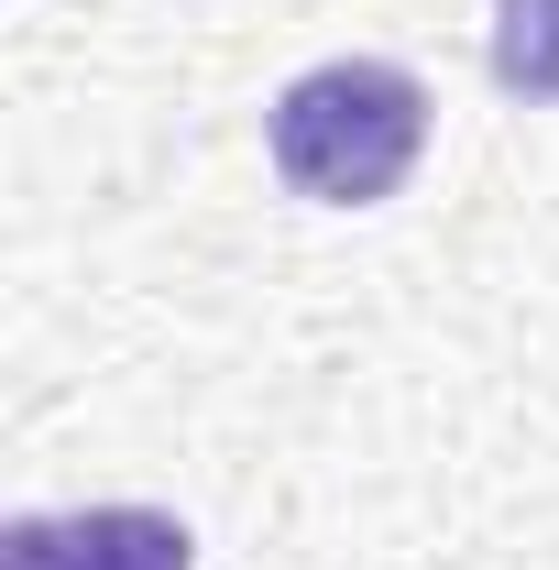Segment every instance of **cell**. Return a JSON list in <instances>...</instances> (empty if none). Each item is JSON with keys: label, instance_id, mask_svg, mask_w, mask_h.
Segmentation results:
<instances>
[{"label": "cell", "instance_id": "cell-1", "mask_svg": "<svg viewBox=\"0 0 559 570\" xmlns=\"http://www.w3.org/2000/svg\"><path fill=\"white\" fill-rule=\"evenodd\" d=\"M275 176L318 209H373L406 187V165L428 154V88L384 56H330L275 99Z\"/></svg>", "mask_w": 559, "mask_h": 570}, {"label": "cell", "instance_id": "cell-3", "mask_svg": "<svg viewBox=\"0 0 559 570\" xmlns=\"http://www.w3.org/2000/svg\"><path fill=\"white\" fill-rule=\"evenodd\" d=\"M493 88L504 99H559V0H493Z\"/></svg>", "mask_w": 559, "mask_h": 570}, {"label": "cell", "instance_id": "cell-2", "mask_svg": "<svg viewBox=\"0 0 559 570\" xmlns=\"http://www.w3.org/2000/svg\"><path fill=\"white\" fill-rule=\"evenodd\" d=\"M0 570H198V538L154 504H88V515H11Z\"/></svg>", "mask_w": 559, "mask_h": 570}]
</instances>
